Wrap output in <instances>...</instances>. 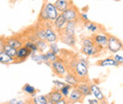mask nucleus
Returning a JSON list of instances; mask_svg holds the SVG:
<instances>
[{
    "instance_id": "e433bc0d",
    "label": "nucleus",
    "mask_w": 123,
    "mask_h": 104,
    "mask_svg": "<svg viewBox=\"0 0 123 104\" xmlns=\"http://www.w3.org/2000/svg\"><path fill=\"white\" fill-rule=\"evenodd\" d=\"M8 104H24L25 101H22L20 99H11L10 101L7 102Z\"/></svg>"
},
{
    "instance_id": "20e7f679",
    "label": "nucleus",
    "mask_w": 123,
    "mask_h": 104,
    "mask_svg": "<svg viewBox=\"0 0 123 104\" xmlns=\"http://www.w3.org/2000/svg\"><path fill=\"white\" fill-rule=\"evenodd\" d=\"M93 41L95 45H97L99 49L104 50L107 49V44H108V34L103 32H98L96 34H93L92 36Z\"/></svg>"
},
{
    "instance_id": "2f4dec72",
    "label": "nucleus",
    "mask_w": 123,
    "mask_h": 104,
    "mask_svg": "<svg viewBox=\"0 0 123 104\" xmlns=\"http://www.w3.org/2000/svg\"><path fill=\"white\" fill-rule=\"evenodd\" d=\"M39 20L41 21V22H47L48 21V17H47V15H46V12H45V10H44V8L42 7V10H41V12H40V13H39Z\"/></svg>"
},
{
    "instance_id": "39448f33",
    "label": "nucleus",
    "mask_w": 123,
    "mask_h": 104,
    "mask_svg": "<svg viewBox=\"0 0 123 104\" xmlns=\"http://www.w3.org/2000/svg\"><path fill=\"white\" fill-rule=\"evenodd\" d=\"M43 8L48 17L49 22H54L56 20V18L58 17V15L60 14V12L57 10V8L55 7V5L51 2H45V4L43 5Z\"/></svg>"
},
{
    "instance_id": "f03ea898",
    "label": "nucleus",
    "mask_w": 123,
    "mask_h": 104,
    "mask_svg": "<svg viewBox=\"0 0 123 104\" xmlns=\"http://www.w3.org/2000/svg\"><path fill=\"white\" fill-rule=\"evenodd\" d=\"M107 50L113 54H117V52L123 50V43L117 37L108 34Z\"/></svg>"
},
{
    "instance_id": "1a4fd4ad",
    "label": "nucleus",
    "mask_w": 123,
    "mask_h": 104,
    "mask_svg": "<svg viewBox=\"0 0 123 104\" xmlns=\"http://www.w3.org/2000/svg\"><path fill=\"white\" fill-rule=\"evenodd\" d=\"M46 97L48 99V104H58L63 98L62 94L58 88H54L50 93L47 94Z\"/></svg>"
},
{
    "instance_id": "ddd939ff",
    "label": "nucleus",
    "mask_w": 123,
    "mask_h": 104,
    "mask_svg": "<svg viewBox=\"0 0 123 104\" xmlns=\"http://www.w3.org/2000/svg\"><path fill=\"white\" fill-rule=\"evenodd\" d=\"M66 23H67V21L64 18V16L62 15V13H60V14L58 15V17L56 18V20L53 22V27H54L55 30L58 33H60V32H62L63 30Z\"/></svg>"
},
{
    "instance_id": "cd10ccee",
    "label": "nucleus",
    "mask_w": 123,
    "mask_h": 104,
    "mask_svg": "<svg viewBox=\"0 0 123 104\" xmlns=\"http://www.w3.org/2000/svg\"><path fill=\"white\" fill-rule=\"evenodd\" d=\"M24 45H25L27 48H29V49L31 50V54H32V53H37V52H39L38 47H37V45H36V44H35V42H32V41H30V40H27V42L24 43Z\"/></svg>"
},
{
    "instance_id": "f704fd0d",
    "label": "nucleus",
    "mask_w": 123,
    "mask_h": 104,
    "mask_svg": "<svg viewBox=\"0 0 123 104\" xmlns=\"http://www.w3.org/2000/svg\"><path fill=\"white\" fill-rule=\"evenodd\" d=\"M113 58L119 63V65H123V56L117 55V54H115V55L113 56Z\"/></svg>"
},
{
    "instance_id": "bb28decb",
    "label": "nucleus",
    "mask_w": 123,
    "mask_h": 104,
    "mask_svg": "<svg viewBox=\"0 0 123 104\" xmlns=\"http://www.w3.org/2000/svg\"><path fill=\"white\" fill-rule=\"evenodd\" d=\"M34 31H35V34H36L38 39L46 41V27H43V26L38 27Z\"/></svg>"
},
{
    "instance_id": "c756f323",
    "label": "nucleus",
    "mask_w": 123,
    "mask_h": 104,
    "mask_svg": "<svg viewBox=\"0 0 123 104\" xmlns=\"http://www.w3.org/2000/svg\"><path fill=\"white\" fill-rule=\"evenodd\" d=\"M31 58L33 61L37 62L38 64H41V63H44V60H43V53H32L31 55Z\"/></svg>"
},
{
    "instance_id": "6ab92c4d",
    "label": "nucleus",
    "mask_w": 123,
    "mask_h": 104,
    "mask_svg": "<svg viewBox=\"0 0 123 104\" xmlns=\"http://www.w3.org/2000/svg\"><path fill=\"white\" fill-rule=\"evenodd\" d=\"M5 43L8 44V45H12V47H14L16 49H18L19 47L23 46L24 43L21 41L20 38H17L15 36H12V37H8L5 39Z\"/></svg>"
},
{
    "instance_id": "7c9ffc66",
    "label": "nucleus",
    "mask_w": 123,
    "mask_h": 104,
    "mask_svg": "<svg viewBox=\"0 0 123 104\" xmlns=\"http://www.w3.org/2000/svg\"><path fill=\"white\" fill-rule=\"evenodd\" d=\"M49 50H51L52 52H54V53L57 54V55H59L62 52L61 49L59 48V46H58V45H57L56 43H51V44H49Z\"/></svg>"
},
{
    "instance_id": "f8f14e48",
    "label": "nucleus",
    "mask_w": 123,
    "mask_h": 104,
    "mask_svg": "<svg viewBox=\"0 0 123 104\" xmlns=\"http://www.w3.org/2000/svg\"><path fill=\"white\" fill-rule=\"evenodd\" d=\"M84 98V97L82 96V94L76 88L73 87L69 96H68V102L70 103H78V102H81V100Z\"/></svg>"
},
{
    "instance_id": "58836bf2",
    "label": "nucleus",
    "mask_w": 123,
    "mask_h": 104,
    "mask_svg": "<svg viewBox=\"0 0 123 104\" xmlns=\"http://www.w3.org/2000/svg\"><path fill=\"white\" fill-rule=\"evenodd\" d=\"M4 43H5V40H3L2 38H0V52H1L2 48H3V45H4Z\"/></svg>"
},
{
    "instance_id": "f3484780",
    "label": "nucleus",
    "mask_w": 123,
    "mask_h": 104,
    "mask_svg": "<svg viewBox=\"0 0 123 104\" xmlns=\"http://www.w3.org/2000/svg\"><path fill=\"white\" fill-rule=\"evenodd\" d=\"M77 23L78 21H68L64 27L62 33L70 34V35H76V30H77Z\"/></svg>"
},
{
    "instance_id": "4c0bfd02",
    "label": "nucleus",
    "mask_w": 123,
    "mask_h": 104,
    "mask_svg": "<svg viewBox=\"0 0 123 104\" xmlns=\"http://www.w3.org/2000/svg\"><path fill=\"white\" fill-rule=\"evenodd\" d=\"M86 102L89 104H98L100 103L99 102V100H98L97 98H89V99H87L86 100Z\"/></svg>"
},
{
    "instance_id": "393cba45",
    "label": "nucleus",
    "mask_w": 123,
    "mask_h": 104,
    "mask_svg": "<svg viewBox=\"0 0 123 104\" xmlns=\"http://www.w3.org/2000/svg\"><path fill=\"white\" fill-rule=\"evenodd\" d=\"M22 91H23L25 94H27V95H29V96H31V97H34V96L36 95V92H37L36 88H35L34 86L31 85V84H29V83H26V84L23 86Z\"/></svg>"
},
{
    "instance_id": "412c9836",
    "label": "nucleus",
    "mask_w": 123,
    "mask_h": 104,
    "mask_svg": "<svg viewBox=\"0 0 123 104\" xmlns=\"http://www.w3.org/2000/svg\"><path fill=\"white\" fill-rule=\"evenodd\" d=\"M54 5L57 8V10L59 11V12L61 13V12H63L71 5V1H69V0H56Z\"/></svg>"
},
{
    "instance_id": "6e6552de",
    "label": "nucleus",
    "mask_w": 123,
    "mask_h": 104,
    "mask_svg": "<svg viewBox=\"0 0 123 104\" xmlns=\"http://www.w3.org/2000/svg\"><path fill=\"white\" fill-rule=\"evenodd\" d=\"M31 51L29 48H27L25 45L19 47L17 49V53H16V63H20V62L25 61L29 57H31Z\"/></svg>"
},
{
    "instance_id": "4468645a",
    "label": "nucleus",
    "mask_w": 123,
    "mask_h": 104,
    "mask_svg": "<svg viewBox=\"0 0 123 104\" xmlns=\"http://www.w3.org/2000/svg\"><path fill=\"white\" fill-rule=\"evenodd\" d=\"M57 40H59V35L55 30H53L50 26L46 27V41L48 44L56 43Z\"/></svg>"
},
{
    "instance_id": "f257e3e1",
    "label": "nucleus",
    "mask_w": 123,
    "mask_h": 104,
    "mask_svg": "<svg viewBox=\"0 0 123 104\" xmlns=\"http://www.w3.org/2000/svg\"><path fill=\"white\" fill-rule=\"evenodd\" d=\"M89 62L88 61L83 58H80L78 60L77 64L74 68L73 73L77 76V78L80 81H89L88 76H89Z\"/></svg>"
},
{
    "instance_id": "9d476101",
    "label": "nucleus",
    "mask_w": 123,
    "mask_h": 104,
    "mask_svg": "<svg viewBox=\"0 0 123 104\" xmlns=\"http://www.w3.org/2000/svg\"><path fill=\"white\" fill-rule=\"evenodd\" d=\"M59 34H60L59 40L61 41L62 43H63L64 45H68V46H70V47H74V46L76 45V44H77L76 35L65 34V33H62V32H60Z\"/></svg>"
},
{
    "instance_id": "aec40b11",
    "label": "nucleus",
    "mask_w": 123,
    "mask_h": 104,
    "mask_svg": "<svg viewBox=\"0 0 123 104\" xmlns=\"http://www.w3.org/2000/svg\"><path fill=\"white\" fill-rule=\"evenodd\" d=\"M97 65L98 66H119V63L114 59V58H106V59H103V60H100L97 62Z\"/></svg>"
},
{
    "instance_id": "4be33fe9",
    "label": "nucleus",
    "mask_w": 123,
    "mask_h": 104,
    "mask_svg": "<svg viewBox=\"0 0 123 104\" xmlns=\"http://www.w3.org/2000/svg\"><path fill=\"white\" fill-rule=\"evenodd\" d=\"M0 63H2V64H12V63H16V60L12 57H11V56H9L3 50H1V52H0Z\"/></svg>"
},
{
    "instance_id": "5701e85b",
    "label": "nucleus",
    "mask_w": 123,
    "mask_h": 104,
    "mask_svg": "<svg viewBox=\"0 0 123 104\" xmlns=\"http://www.w3.org/2000/svg\"><path fill=\"white\" fill-rule=\"evenodd\" d=\"M2 50H3L5 53H7L9 56H11V57H12V58H14V59L16 58L17 49L14 48V47H12V45H8V44H6V43H4Z\"/></svg>"
},
{
    "instance_id": "423d86ee",
    "label": "nucleus",
    "mask_w": 123,
    "mask_h": 104,
    "mask_svg": "<svg viewBox=\"0 0 123 104\" xmlns=\"http://www.w3.org/2000/svg\"><path fill=\"white\" fill-rule=\"evenodd\" d=\"M61 13H62L67 22L68 21H78L80 19V14L77 7L75 5H73L72 3L63 12H61Z\"/></svg>"
},
{
    "instance_id": "dca6fc26",
    "label": "nucleus",
    "mask_w": 123,
    "mask_h": 104,
    "mask_svg": "<svg viewBox=\"0 0 123 104\" xmlns=\"http://www.w3.org/2000/svg\"><path fill=\"white\" fill-rule=\"evenodd\" d=\"M76 88L82 94V96L84 98L89 97L90 95H92L91 94V89H90V84L88 83V81H80L76 86Z\"/></svg>"
},
{
    "instance_id": "2eb2a0df",
    "label": "nucleus",
    "mask_w": 123,
    "mask_h": 104,
    "mask_svg": "<svg viewBox=\"0 0 123 104\" xmlns=\"http://www.w3.org/2000/svg\"><path fill=\"white\" fill-rule=\"evenodd\" d=\"M84 28L87 31L91 32L92 34H96V33H98V32H101L102 30H104V29L100 25L94 23V22H90V21L84 23Z\"/></svg>"
},
{
    "instance_id": "72a5a7b5",
    "label": "nucleus",
    "mask_w": 123,
    "mask_h": 104,
    "mask_svg": "<svg viewBox=\"0 0 123 104\" xmlns=\"http://www.w3.org/2000/svg\"><path fill=\"white\" fill-rule=\"evenodd\" d=\"M53 84H54V86H55V88H58V89H60L61 87H62L64 84H66V82L64 81H62V80H54L53 81Z\"/></svg>"
},
{
    "instance_id": "b1692460",
    "label": "nucleus",
    "mask_w": 123,
    "mask_h": 104,
    "mask_svg": "<svg viewBox=\"0 0 123 104\" xmlns=\"http://www.w3.org/2000/svg\"><path fill=\"white\" fill-rule=\"evenodd\" d=\"M35 44H36L37 47H38L39 52H41V53L46 52V50H47V48H49V44H48L46 41H45V40H40V39H38V40L35 42Z\"/></svg>"
},
{
    "instance_id": "c85d7f7f",
    "label": "nucleus",
    "mask_w": 123,
    "mask_h": 104,
    "mask_svg": "<svg viewBox=\"0 0 123 104\" xmlns=\"http://www.w3.org/2000/svg\"><path fill=\"white\" fill-rule=\"evenodd\" d=\"M72 88H73V86L70 85V84H68V83L64 84L62 87L60 88V91H61V93L62 94L63 98H68V96H69V94H70Z\"/></svg>"
},
{
    "instance_id": "473e14b6",
    "label": "nucleus",
    "mask_w": 123,
    "mask_h": 104,
    "mask_svg": "<svg viewBox=\"0 0 123 104\" xmlns=\"http://www.w3.org/2000/svg\"><path fill=\"white\" fill-rule=\"evenodd\" d=\"M94 41H93L92 37H84L81 40V45H94Z\"/></svg>"
},
{
    "instance_id": "a211bd4d",
    "label": "nucleus",
    "mask_w": 123,
    "mask_h": 104,
    "mask_svg": "<svg viewBox=\"0 0 123 104\" xmlns=\"http://www.w3.org/2000/svg\"><path fill=\"white\" fill-rule=\"evenodd\" d=\"M64 78V81L70 85H72L73 87H76L78 84L80 83V80L77 78V76L74 74L73 72H67Z\"/></svg>"
},
{
    "instance_id": "9b49d317",
    "label": "nucleus",
    "mask_w": 123,
    "mask_h": 104,
    "mask_svg": "<svg viewBox=\"0 0 123 104\" xmlns=\"http://www.w3.org/2000/svg\"><path fill=\"white\" fill-rule=\"evenodd\" d=\"M90 89H91V94L95 97V98L99 100L100 103H105V97H104L102 91L97 84L90 83Z\"/></svg>"
},
{
    "instance_id": "a878e982",
    "label": "nucleus",
    "mask_w": 123,
    "mask_h": 104,
    "mask_svg": "<svg viewBox=\"0 0 123 104\" xmlns=\"http://www.w3.org/2000/svg\"><path fill=\"white\" fill-rule=\"evenodd\" d=\"M32 103L34 104H48V99L47 97L44 96V95H40L37 97H34L32 98Z\"/></svg>"
},
{
    "instance_id": "c9c22d12",
    "label": "nucleus",
    "mask_w": 123,
    "mask_h": 104,
    "mask_svg": "<svg viewBox=\"0 0 123 104\" xmlns=\"http://www.w3.org/2000/svg\"><path fill=\"white\" fill-rule=\"evenodd\" d=\"M80 19L83 23L89 21V19H88V15L86 14V13H80Z\"/></svg>"
},
{
    "instance_id": "0eeeda50",
    "label": "nucleus",
    "mask_w": 123,
    "mask_h": 104,
    "mask_svg": "<svg viewBox=\"0 0 123 104\" xmlns=\"http://www.w3.org/2000/svg\"><path fill=\"white\" fill-rule=\"evenodd\" d=\"M80 51L83 55L87 56V57H96L98 54L101 53V49H99L97 45H82L80 48Z\"/></svg>"
},
{
    "instance_id": "7ed1b4c3",
    "label": "nucleus",
    "mask_w": 123,
    "mask_h": 104,
    "mask_svg": "<svg viewBox=\"0 0 123 104\" xmlns=\"http://www.w3.org/2000/svg\"><path fill=\"white\" fill-rule=\"evenodd\" d=\"M51 69H52L54 74L57 77H60V78H63L65 74L68 72L64 61H62L61 59H58L51 62Z\"/></svg>"
}]
</instances>
